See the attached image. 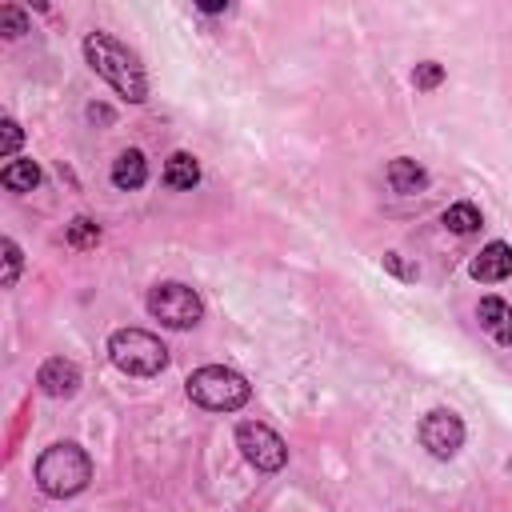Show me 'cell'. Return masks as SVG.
I'll return each instance as SVG.
<instances>
[{
    "mask_svg": "<svg viewBox=\"0 0 512 512\" xmlns=\"http://www.w3.org/2000/svg\"><path fill=\"white\" fill-rule=\"evenodd\" d=\"M84 60H88V68H92L104 84H112L124 100L140 104V100L148 96L144 64H140L136 52H128L116 36H108V32H88V36H84Z\"/></svg>",
    "mask_w": 512,
    "mask_h": 512,
    "instance_id": "6da1fadb",
    "label": "cell"
},
{
    "mask_svg": "<svg viewBox=\"0 0 512 512\" xmlns=\"http://www.w3.org/2000/svg\"><path fill=\"white\" fill-rule=\"evenodd\" d=\"M92 480V460L80 444H52L36 456V488L52 500L84 492Z\"/></svg>",
    "mask_w": 512,
    "mask_h": 512,
    "instance_id": "7a4b0ae2",
    "label": "cell"
},
{
    "mask_svg": "<svg viewBox=\"0 0 512 512\" xmlns=\"http://www.w3.org/2000/svg\"><path fill=\"white\" fill-rule=\"evenodd\" d=\"M184 388H188V400L200 404V408H208V412H236V408H244L248 396H252V384H248L240 372L224 368V364H204V368H196V372L184 380Z\"/></svg>",
    "mask_w": 512,
    "mask_h": 512,
    "instance_id": "3957f363",
    "label": "cell"
},
{
    "mask_svg": "<svg viewBox=\"0 0 512 512\" xmlns=\"http://www.w3.org/2000/svg\"><path fill=\"white\" fill-rule=\"evenodd\" d=\"M108 356L128 376H156L168 364V348L160 344V336L144 328H116L108 336Z\"/></svg>",
    "mask_w": 512,
    "mask_h": 512,
    "instance_id": "277c9868",
    "label": "cell"
},
{
    "mask_svg": "<svg viewBox=\"0 0 512 512\" xmlns=\"http://www.w3.org/2000/svg\"><path fill=\"white\" fill-rule=\"evenodd\" d=\"M148 312H152L164 328H192V324H200L204 304H200L196 288H188V284H180V280H164V284H156V288L148 292Z\"/></svg>",
    "mask_w": 512,
    "mask_h": 512,
    "instance_id": "5b68a950",
    "label": "cell"
},
{
    "mask_svg": "<svg viewBox=\"0 0 512 512\" xmlns=\"http://www.w3.org/2000/svg\"><path fill=\"white\" fill-rule=\"evenodd\" d=\"M236 448L244 452V460L256 468V472H280L284 460H288V444L260 420H244L236 424Z\"/></svg>",
    "mask_w": 512,
    "mask_h": 512,
    "instance_id": "8992f818",
    "label": "cell"
},
{
    "mask_svg": "<svg viewBox=\"0 0 512 512\" xmlns=\"http://www.w3.org/2000/svg\"><path fill=\"white\" fill-rule=\"evenodd\" d=\"M420 444H424L436 460L456 456L460 444H464V420H460L456 412H448V408L428 412V416L420 420Z\"/></svg>",
    "mask_w": 512,
    "mask_h": 512,
    "instance_id": "52a82bcc",
    "label": "cell"
},
{
    "mask_svg": "<svg viewBox=\"0 0 512 512\" xmlns=\"http://www.w3.org/2000/svg\"><path fill=\"white\" fill-rule=\"evenodd\" d=\"M36 384H40L44 396H52V400H68V396H76V388H80V368H76L72 360H64V356H52V360L40 364Z\"/></svg>",
    "mask_w": 512,
    "mask_h": 512,
    "instance_id": "ba28073f",
    "label": "cell"
},
{
    "mask_svg": "<svg viewBox=\"0 0 512 512\" xmlns=\"http://www.w3.org/2000/svg\"><path fill=\"white\" fill-rule=\"evenodd\" d=\"M476 280H484V284H496V280H504V276H512V244H504V240H492V244H484L480 248V256L472 260V268H468Z\"/></svg>",
    "mask_w": 512,
    "mask_h": 512,
    "instance_id": "9c48e42d",
    "label": "cell"
},
{
    "mask_svg": "<svg viewBox=\"0 0 512 512\" xmlns=\"http://www.w3.org/2000/svg\"><path fill=\"white\" fill-rule=\"evenodd\" d=\"M476 316H480V328L496 344H512V304H504L500 296H484L480 308H476Z\"/></svg>",
    "mask_w": 512,
    "mask_h": 512,
    "instance_id": "30bf717a",
    "label": "cell"
},
{
    "mask_svg": "<svg viewBox=\"0 0 512 512\" xmlns=\"http://www.w3.org/2000/svg\"><path fill=\"white\" fill-rule=\"evenodd\" d=\"M144 180H148V160L140 148H128L112 160V184L120 192H136V188H144Z\"/></svg>",
    "mask_w": 512,
    "mask_h": 512,
    "instance_id": "8fae6325",
    "label": "cell"
},
{
    "mask_svg": "<svg viewBox=\"0 0 512 512\" xmlns=\"http://www.w3.org/2000/svg\"><path fill=\"white\" fill-rule=\"evenodd\" d=\"M388 184H392V192L412 196V192H420V188L428 184V172H424L412 156H396V160L388 164Z\"/></svg>",
    "mask_w": 512,
    "mask_h": 512,
    "instance_id": "7c38bea8",
    "label": "cell"
},
{
    "mask_svg": "<svg viewBox=\"0 0 512 512\" xmlns=\"http://www.w3.org/2000/svg\"><path fill=\"white\" fill-rule=\"evenodd\" d=\"M164 184H168V188H180V192L196 188V184H200V164H196V156H192V152H172L168 164H164Z\"/></svg>",
    "mask_w": 512,
    "mask_h": 512,
    "instance_id": "4fadbf2b",
    "label": "cell"
},
{
    "mask_svg": "<svg viewBox=\"0 0 512 512\" xmlns=\"http://www.w3.org/2000/svg\"><path fill=\"white\" fill-rule=\"evenodd\" d=\"M0 184L8 192H32L40 184V164L36 160H8L0 172Z\"/></svg>",
    "mask_w": 512,
    "mask_h": 512,
    "instance_id": "5bb4252c",
    "label": "cell"
},
{
    "mask_svg": "<svg viewBox=\"0 0 512 512\" xmlns=\"http://www.w3.org/2000/svg\"><path fill=\"white\" fill-rule=\"evenodd\" d=\"M440 220L448 224V232L468 236V232H476V228H480V208H476V204H468V200H460V204H448Z\"/></svg>",
    "mask_w": 512,
    "mask_h": 512,
    "instance_id": "9a60e30c",
    "label": "cell"
},
{
    "mask_svg": "<svg viewBox=\"0 0 512 512\" xmlns=\"http://www.w3.org/2000/svg\"><path fill=\"white\" fill-rule=\"evenodd\" d=\"M68 244L72 248H96L100 244V224L96 220H88V216H76L72 224H68Z\"/></svg>",
    "mask_w": 512,
    "mask_h": 512,
    "instance_id": "2e32d148",
    "label": "cell"
},
{
    "mask_svg": "<svg viewBox=\"0 0 512 512\" xmlns=\"http://www.w3.org/2000/svg\"><path fill=\"white\" fill-rule=\"evenodd\" d=\"M0 32H4L8 40L24 36V32H28V16H24L16 4H4V8H0Z\"/></svg>",
    "mask_w": 512,
    "mask_h": 512,
    "instance_id": "e0dca14e",
    "label": "cell"
},
{
    "mask_svg": "<svg viewBox=\"0 0 512 512\" xmlns=\"http://www.w3.org/2000/svg\"><path fill=\"white\" fill-rule=\"evenodd\" d=\"M0 252H4V276H0V284L4 288H12L16 284V276H20V248H16V240H0Z\"/></svg>",
    "mask_w": 512,
    "mask_h": 512,
    "instance_id": "ac0fdd59",
    "label": "cell"
},
{
    "mask_svg": "<svg viewBox=\"0 0 512 512\" xmlns=\"http://www.w3.org/2000/svg\"><path fill=\"white\" fill-rule=\"evenodd\" d=\"M440 80H444V68H440L436 60H424V64H416V72H412V84H416L420 92H432Z\"/></svg>",
    "mask_w": 512,
    "mask_h": 512,
    "instance_id": "d6986e66",
    "label": "cell"
},
{
    "mask_svg": "<svg viewBox=\"0 0 512 512\" xmlns=\"http://www.w3.org/2000/svg\"><path fill=\"white\" fill-rule=\"evenodd\" d=\"M20 140H24L20 124H16V120H4V124H0V156H12V152L20 148Z\"/></svg>",
    "mask_w": 512,
    "mask_h": 512,
    "instance_id": "ffe728a7",
    "label": "cell"
},
{
    "mask_svg": "<svg viewBox=\"0 0 512 512\" xmlns=\"http://www.w3.org/2000/svg\"><path fill=\"white\" fill-rule=\"evenodd\" d=\"M200 12H208V16H216V12H228V4H220V0H208V4H200Z\"/></svg>",
    "mask_w": 512,
    "mask_h": 512,
    "instance_id": "44dd1931",
    "label": "cell"
}]
</instances>
